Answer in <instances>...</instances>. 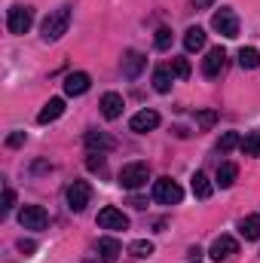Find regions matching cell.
I'll use <instances>...</instances> for the list:
<instances>
[{
	"instance_id": "32",
	"label": "cell",
	"mask_w": 260,
	"mask_h": 263,
	"mask_svg": "<svg viewBox=\"0 0 260 263\" xmlns=\"http://www.w3.org/2000/svg\"><path fill=\"white\" fill-rule=\"evenodd\" d=\"M22 144H25V132H12L6 138V147H22Z\"/></svg>"
},
{
	"instance_id": "24",
	"label": "cell",
	"mask_w": 260,
	"mask_h": 263,
	"mask_svg": "<svg viewBox=\"0 0 260 263\" xmlns=\"http://www.w3.org/2000/svg\"><path fill=\"white\" fill-rule=\"evenodd\" d=\"M239 65L248 67V70L260 67V52L254 49V46H242V49H239Z\"/></svg>"
},
{
	"instance_id": "16",
	"label": "cell",
	"mask_w": 260,
	"mask_h": 263,
	"mask_svg": "<svg viewBox=\"0 0 260 263\" xmlns=\"http://www.w3.org/2000/svg\"><path fill=\"white\" fill-rule=\"evenodd\" d=\"M62 114H65V101H62V98H49V101L43 104V110L37 114V123H40V126H49V123H55Z\"/></svg>"
},
{
	"instance_id": "11",
	"label": "cell",
	"mask_w": 260,
	"mask_h": 263,
	"mask_svg": "<svg viewBox=\"0 0 260 263\" xmlns=\"http://www.w3.org/2000/svg\"><path fill=\"white\" fill-rule=\"evenodd\" d=\"M156 126H159V114L156 110H138L129 120V129L135 135H147V132H153Z\"/></svg>"
},
{
	"instance_id": "2",
	"label": "cell",
	"mask_w": 260,
	"mask_h": 263,
	"mask_svg": "<svg viewBox=\"0 0 260 263\" xmlns=\"http://www.w3.org/2000/svg\"><path fill=\"white\" fill-rule=\"evenodd\" d=\"M147 178H150V168H147V162H129V165H123L120 168V187L123 190H141L144 184H147Z\"/></svg>"
},
{
	"instance_id": "34",
	"label": "cell",
	"mask_w": 260,
	"mask_h": 263,
	"mask_svg": "<svg viewBox=\"0 0 260 263\" xmlns=\"http://www.w3.org/2000/svg\"><path fill=\"white\" fill-rule=\"evenodd\" d=\"M214 0H196V6H211Z\"/></svg>"
},
{
	"instance_id": "20",
	"label": "cell",
	"mask_w": 260,
	"mask_h": 263,
	"mask_svg": "<svg viewBox=\"0 0 260 263\" xmlns=\"http://www.w3.org/2000/svg\"><path fill=\"white\" fill-rule=\"evenodd\" d=\"M202 46H205V31L196 28V25L187 28V31H184V49H187V52H199Z\"/></svg>"
},
{
	"instance_id": "26",
	"label": "cell",
	"mask_w": 260,
	"mask_h": 263,
	"mask_svg": "<svg viewBox=\"0 0 260 263\" xmlns=\"http://www.w3.org/2000/svg\"><path fill=\"white\" fill-rule=\"evenodd\" d=\"M129 251H132V257H150L153 254V242L150 239H138V242L129 245Z\"/></svg>"
},
{
	"instance_id": "4",
	"label": "cell",
	"mask_w": 260,
	"mask_h": 263,
	"mask_svg": "<svg viewBox=\"0 0 260 263\" xmlns=\"http://www.w3.org/2000/svg\"><path fill=\"white\" fill-rule=\"evenodd\" d=\"M211 28H214L220 37H227V40L239 37V18H236V12H233L230 6H220V9L211 15Z\"/></svg>"
},
{
	"instance_id": "15",
	"label": "cell",
	"mask_w": 260,
	"mask_h": 263,
	"mask_svg": "<svg viewBox=\"0 0 260 263\" xmlns=\"http://www.w3.org/2000/svg\"><path fill=\"white\" fill-rule=\"evenodd\" d=\"M144 67H147V55H141L138 49H129V52L123 55V77L135 80V77H138Z\"/></svg>"
},
{
	"instance_id": "28",
	"label": "cell",
	"mask_w": 260,
	"mask_h": 263,
	"mask_svg": "<svg viewBox=\"0 0 260 263\" xmlns=\"http://www.w3.org/2000/svg\"><path fill=\"white\" fill-rule=\"evenodd\" d=\"M172 73H175L178 80H187V77H190V62H187V59H172Z\"/></svg>"
},
{
	"instance_id": "10",
	"label": "cell",
	"mask_w": 260,
	"mask_h": 263,
	"mask_svg": "<svg viewBox=\"0 0 260 263\" xmlns=\"http://www.w3.org/2000/svg\"><path fill=\"white\" fill-rule=\"evenodd\" d=\"M224 67H227V52H224V46L208 49V55L202 59V73H205L208 80H214V77H220Z\"/></svg>"
},
{
	"instance_id": "9",
	"label": "cell",
	"mask_w": 260,
	"mask_h": 263,
	"mask_svg": "<svg viewBox=\"0 0 260 263\" xmlns=\"http://www.w3.org/2000/svg\"><path fill=\"white\" fill-rule=\"evenodd\" d=\"M98 227H101V230H129V217H126L120 208L107 205V208L98 211Z\"/></svg>"
},
{
	"instance_id": "8",
	"label": "cell",
	"mask_w": 260,
	"mask_h": 263,
	"mask_svg": "<svg viewBox=\"0 0 260 263\" xmlns=\"http://www.w3.org/2000/svg\"><path fill=\"white\" fill-rule=\"evenodd\" d=\"M208 254H211V260L214 263H227L233 254H239V242H236L233 236H217V239L211 242Z\"/></svg>"
},
{
	"instance_id": "29",
	"label": "cell",
	"mask_w": 260,
	"mask_h": 263,
	"mask_svg": "<svg viewBox=\"0 0 260 263\" xmlns=\"http://www.w3.org/2000/svg\"><path fill=\"white\" fill-rule=\"evenodd\" d=\"M86 165H89L92 172H98V175H104V172H107V165H104V156H101V153H92V156L86 159Z\"/></svg>"
},
{
	"instance_id": "23",
	"label": "cell",
	"mask_w": 260,
	"mask_h": 263,
	"mask_svg": "<svg viewBox=\"0 0 260 263\" xmlns=\"http://www.w3.org/2000/svg\"><path fill=\"white\" fill-rule=\"evenodd\" d=\"M239 147H242V153H245V156H257V159H260V132H248V135L242 138V144H239Z\"/></svg>"
},
{
	"instance_id": "30",
	"label": "cell",
	"mask_w": 260,
	"mask_h": 263,
	"mask_svg": "<svg viewBox=\"0 0 260 263\" xmlns=\"http://www.w3.org/2000/svg\"><path fill=\"white\" fill-rule=\"evenodd\" d=\"M214 120H217V114H214V110H202V114H196V126H199V129H208Z\"/></svg>"
},
{
	"instance_id": "5",
	"label": "cell",
	"mask_w": 260,
	"mask_h": 263,
	"mask_svg": "<svg viewBox=\"0 0 260 263\" xmlns=\"http://www.w3.org/2000/svg\"><path fill=\"white\" fill-rule=\"evenodd\" d=\"M153 199H156L159 205H178V202L184 199V190H181L178 181L159 178V181H153Z\"/></svg>"
},
{
	"instance_id": "31",
	"label": "cell",
	"mask_w": 260,
	"mask_h": 263,
	"mask_svg": "<svg viewBox=\"0 0 260 263\" xmlns=\"http://www.w3.org/2000/svg\"><path fill=\"white\" fill-rule=\"evenodd\" d=\"M12 205H15V193H12V190L6 187V190H3V205H0V214L6 217V214L12 211Z\"/></svg>"
},
{
	"instance_id": "17",
	"label": "cell",
	"mask_w": 260,
	"mask_h": 263,
	"mask_svg": "<svg viewBox=\"0 0 260 263\" xmlns=\"http://www.w3.org/2000/svg\"><path fill=\"white\" fill-rule=\"evenodd\" d=\"M236 178H239V165L236 162H220V168H217V187L230 190L236 184Z\"/></svg>"
},
{
	"instance_id": "1",
	"label": "cell",
	"mask_w": 260,
	"mask_h": 263,
	"mask_svg": "<svg viewBox=\"0 0 260 263\" xmlns=\"http://www.w3.org/2000/svg\"><path fill=\"white\" fill-rule=\"evenodd\" d=\"M67 25H70V3H62L59 9H52L46 18H43V25H40V37H43V43H55V40H62L67 34Z\"/></svg>"
},
{
	"instance_id": "19",
	"label": "cell",
	"mask_w": 260,
	"mask_h": 263,
	"mask_svg": "<svg viewBox=\"0 0 260 263\" xmlns=\"http://www.w3.org/2000/svg\"><path fill=\"white\" fill-rule=\"evenodd\" d=\"M239 233H242L245 239L257 242L260 239V214H248V217H242V220H239Z\"/></svg>"
},
{
	"instance_id": "6",
	"label": "cell",
	"mask_w": 260,
	"mask_h": 263,
	"mask_svg": "<svg viewBox=\"0 0 260 263\" xmlns=\"http://www.w3.org/2000/svg\"><path fill=\"white\" fill-rule=\"evenodd\" d=\"M18 223H22L25 230H46L49 214H46L43 205H25V208L18 211Z\"/></svg>"
},
{
	"instance_id": "7",
	"label": "cell",
	"mask_w": 260,
	"mask_h": 263,
	"mask_svg": "<svg viewBox=\"0 0 260 263\" xmlns=\"http://www.w3.org/2000/svg\"><path fill=\"white\" fill-rule=\"evenodd\" d=\"M89 199H92V187L86 184V181H73L70 187H67V208L70 211H86V205H89Z\"/></svg>"
},
{
	"instance_id": "12",
	"label": "cell",
	"mask_w": 260,
	"mask_h": 263,
	"mask_svg": "<svg viewBox=\"0 0 260 263\" xmlns=\"http://www.w3.org/2000/svg\"><path fill=\"white\" fill-rule=\"evenodd\" d=\"M89 86H92V80H89V73H83V70H73V73L65 77V95H70V98L86 95Z\"/></svg>"
},
{
	"instance_id": "14",
	"label": "cell",
	"mask_w": 260,
	"mask_h": 263,
	"mask_svg": "<svg viewBox=\"0 0 260 263\" xmlns=\"http://www.w3.org/2000/svg\"><path fill=\"white\" fill-rule=\"evenodd\" d=\"M123 95L120 92H104V98H101V117L104 120H117V117H123Z\"/></svg>"
},
{
	"instance_id": "18",
	"label": "cell",
	"mask_w": 260,
	"mask_h": 263,
	"mask_svg": "<svg viewBox=\"0 0 260 263\" xmlns=\"http://www.w3.org/2000/svg\"><path fill=\"white\" fill-rule=\"evenodd\" d=\"M190 187H193V196L196 199H208L214 193V184L208 181V175L205 172H196L193 178H190Z\"/></svg>"
},
{
	"instance_id": "3",
	"label": "cell",
	"mask_w": 260,
	"mask_h": 263,
	"mask_svg": "<svg viewBox=\"0 0 260 263\" xmlns=\"http://www.w3.org/2000/svg\"><path fill=\"white\" fill-rule=\"evenodd\" d=\"M31 25H34V9H31V6H22V3L9 6V15H6L9 34H28Z\"/></svg>"
},
{
	"instance_id": "33",
	"label": "cell",
	"mask_w": 260,
	"mask_h": 263,
	"mask_svg": "<svg viewBox=\"0 0 260 263\" xmlns=\"http://www.w3.org/2000/svg\"><path fill=\"white\" fill-rule=\"evenodd\" d=\"M34 248H37V245H34L31 239H22V242H18V251H22L25 257H28V254H34Z\"/></svg>"
},
{
	"instance_id": "27",
	"label": "cell",
	"mask_w": 260,
	"mask_h": 263,
	"mask_svg": "<svg viewBox=\"0 0 260 263\" xmlns=\"http://www.w3.org/2000/svg\"><path fill=\"white\" fill-rule=\"evenodd\" d=\"M153 46H156L159 52L172 49V28H159V31H156V37H153Z\"/></svg>"
},
{
	"instance_id": "21",
	"label": "cell",
	"mask_w": 260,
	"mask_h": 263,
	"mask_svg": "<svg viewBox=\"0 0 260 263\" xmlns=\"http://www.w3.org/2000/svg\"><path fill=\"white\" fill-rule=\"evenodd\" d=\"M120 251H123V248H120L117 239H101V242H98V257H101L104 263H114L117 257H120Z\"/></svg>"
},
{
	"instance_id": "22",
	"label": "cell",
	"mask_w": 260,
	"mask_h": 263,
	"mask_svg": "<svg viewBox=\"0 0 260 263\" xmlns=\"http://www.w3.org/2000/svg\"><path fill=\"white\" fill-rule=\"evenodd\" d=\"M153 89H156L159 95L172 92V67H156V70H153Z\"/></svg>"
},
{
	"instance_id": "13",
	"label": "cell",
	"mask_w": 260,
	"mask_h": 263,
	"mask_svg": "<svg viewBox=\"0 0 260 263\" xmlns=\"http://www.w3.org/2000/svg\"><path fill=\"white\" fill-rule=\"evenodd\" d=\"M83 141H86V147H89L92 153H95V150H98V153H104V150H114V147H117V141H114L107 132H98V129H89Z\"/></svg>"
},
{
	"instance_id": "25",
	"label": "cell",
	"mask_w": 260,
	"mask_h": 263,
	"mask_svg": "<svg viewBox=\"0 0 260 263\" xmlns=\"http://www.w3.org/2000/svg\"><path fill=\"white\" fill-rule=\"evenodd\" d=\"M239 144H242V138H239L236 132H224V135H220V141H217V150H220V153H230V150H233V147H239Z\"/></svg>"
}]
</instances>
